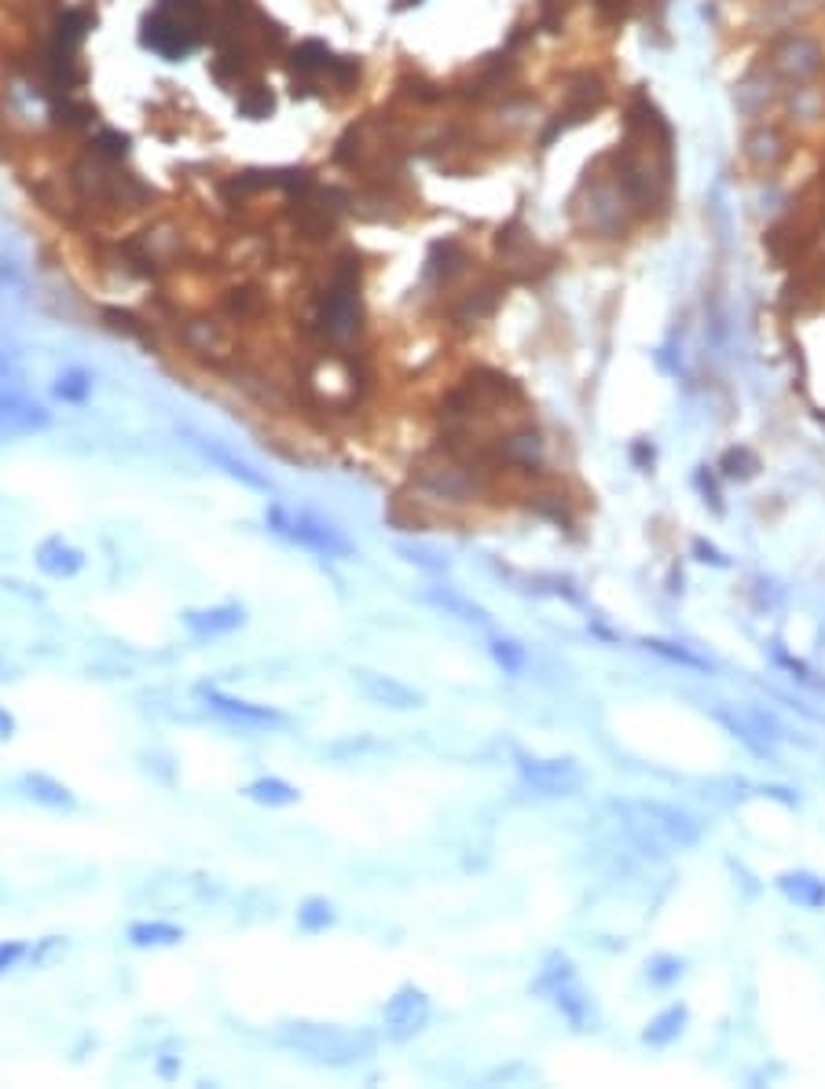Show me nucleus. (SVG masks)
<instances>
[{"label": "nucleus", "instance_id": "obj_1", "mask_svg": "<svg viewBox=\"0 0 825 1089\" xmlns=\"http://www.w3.org/2000/svg\"><path fill=\"white\" fill-rule=\"evenodd\" d=\"M275 1042L283 1049L297 1052L308 1063H319V1068H356L375 1057V1035L364 1031V1027H342V1024H319V1020H283L275 1027Z\"/></svg>", "mask_w": 825, "mask_h": 1089}, {"label": "nucleus", "instance_id": "obj_2", "mask_svg": "<svg viewBox=\"0 0 825 1089\" xmlns=\"http://www.w3.org/2000/svg\"><path fill=\"white\" fill-rule=\"evenodd\" d=\"M613 811L624 818L628 836L642 847V852L668 855V852H683V847H693L701 841L697 822L675 807L653 804V800H624V804H613Z\"/></svg>", "mask_w": 825, "mask_h": 1089}, {"label": "nucleus", "instance_id": "obj_3", "mask_svg": "<svg viewBox=\"0 0 825 1089\" xmlns=\"http://www.w3.org/2000/svg\"><path fill=\"white\" fill-rule=\"evenodd\" d=\"M265 525H268V532L279 536V540L313 550L319 558H330V561L356 558V543L349 536H345L334 521L319 518L313 510H291V507H283L279 499H272L265 507Z\"/></svg>", "mask_w": 825, "mask_h": 1089}, {"label": "nucleus", "instance_id": "obj_4", "mask_svg": "<svg viewBox=\"0 0 825 1089\" xmlns=\"http://www.w3.org/2000/svg\"><path fill=\"white\" fill-rule=\"evenodd\" d=\"M485 474L477 470L473 462H462L456 455H429V459L418 462L415 470V485L422 488L429 499L451 502V507H466L477 496L485 492Z\"/></svg>", "mask_w": 825, "mask_h": 1089}, {"label": "nucleus", "instance_id": "obj_5", "mask_svg": "<svg viewBox=\"0 0 825 1089\" xmlns=\"http://www.w3.org/2000/svg\"><path fill=\"white\" fill-rule=\"evenodd\" d=\"M195 698L206 704L213 715H221L224 723L243 726V730H279V726L291 723V720H286V712H279L275 704L246 701V698H238V693L213 686V682H198Z\"/></svg>", "mask_w": 825, "mask_h": 1089}, {"label": "nucleus", "instance_id": "obj_6", "mask_svg": "<svg viewBox=\"0 0 825 1089\" xmlns=\"http://www.w3.org/2000/svg\"><path fill=\"white\" fill-rule=\"evenodd\" d=\"M184 437H187V445L202 455V459H206L210 466H217V470L224 477H232L235 485H243V488H249V492H257V496H275L272 477L265 470H257L254 462H246L243 455H235L232 448H224L221 440L202 437V434H191V429H184Z\"/></svg>", "mask_w": 825, "mask_h": 1089}, {"label": "nucleus", "instance_id": "obj_7", "mask_svg": "<svg viewBox=\"0 0 825 1089\" xmlns=\"http://www.w3.org/2000/svg\"><path fill=\"white\" fill-rule=\"evenodd\" d=\"M429 1012H434V1005H429L426 990L415 984H404L397 995L386 1001V1009H381L386 1038H393V1042H408V1038L422 1035L429 1024Z\"/></svg>", "mask_w": 825, "mask_h": 1089}, {"label": "nucleus", "instance_id": "obj_8", "mask_svg": "<svg viewBox=\"0 0 825 1089\" xmlns=\"http://www.w3.org/2000/svg\"><path fill=\"white\" fill-rule=\"evenodd\" d=\"M521 782L540 796H569L583 785L580 763L572 760H540V756H521L518 760Z\"/></svg>", "mask_w": 825, "mask_h": 1089}, {"label": "nucleus", "instance_id": "obj_9", "mask_svg": "<svg viewBox=\"0 0 825 1089\" xmlns=\"http://www.w3.org/2000/svg\"><path fill=\"white\" fill-rule=\"evenodd\" d=\"M195 30L184 16H173V11H159L143 22V44L154 48V52L170 55V59H181L195 48Z\"/></svg>", "mask_w": 825, "mask_h": 1089}, {"label": "nucleus", "instance_id": "obj_10", "mask_svg": "<svg viewBox=\"0 0 825 1089\" xmlns=\"http://www.w3.org/2000/svg\"><path fill=\"white\" fill-rule=\"evenodd\" d=\"M353 679H356V686L364 690V698L370 704H381V709L408 712V709H418V704H422V693L411 690V686H404V682L393 679V675L367 672V668H360V672H353Z\"/></svg>", "mask_w": 825, "mask_h": 1089}, {"label": "nucleus", "instance_id": "obj_11", "mask_svg": "<svg viewBox=\"0 0 825 1089\" xmlns=\"http://www.w3.org/2000/svg\"><path fill=\"white\" fill-rule=\"evenodd\" d=\"M181 620H184V628L191 631V635L206 642V639L235 635V631L246 624V609L243 605H232V602H224V605H202V609H187Z\"/></svg>", "mask_w": 825, "mask_h": 1089}, {"label": "nucleus", "instance_id": "obj_12", "mask_svg": "<svg viewBox=\"0 0 825 1089\" xmlns=\"http://www.w3.org/2000/svg\"><path fill=\"white\" fill-rule=\"evenodd\" d=\"M33 566L48 580H74L85 569V554L70 540H63V536H44L38 550H33Z\"/></svg>", "mask_w": 825, "mask_h": 1089}, {"label": "nucleus", "instance_id": "obj_13", "mask_svg": "<svg viewBox=\"0 0 825 1089\" xmlns=\"http://www.w3.org/2000/svg\"><path fill=\"white\" fill-rule=\"evenodd\" d=\"M48 426V411L19 393H0V437H27Z\"/></svg>", "mask_w": 825, "mask_h": 1089}, {"label": "nucleus", "instance_id": "obj_14", "mask_svg": "<svg viewBox=\"0 0 825 1089\" xmlns=\"http://www.w3.org/2000/svg\"><path fill=\"white\" fill-rule=\"evenodd\" d=\"M19 793L30 800V804H38V807H48V811H63V815H70V811L78 807V796L70 793V788L59 782V777L52 774H44V771H27V774H19Z\"/></svg>", "mask_w": 825, "mask_h": 1089}, {"label": "nucleus", "instance_id": "obj_15", "mask_svg": "<svg viewBox=\"0 0 825 1089\" xmlns=\"http://www.w3.org/2000/svg\"><path fill=\"white\" fill-rule=\"evenodd\" d=\"M499 462H507L513 466V470H521V474H532V470H540L543 466V437L536 434V429H513V434H507L503 440H499Z\"/></svg>", "mask_w": 825, "mask_h": 1089}, {"label": "nucleus", "instance_id": "obj_16", "mask_svg": "<svg viewBox=\"0 0 825 1089\" xmlns=\"http://www.w3.org/2000/svg\"><path fill=\"white\" fill-rule=\"evenodd\" d=\"M243 796L249 800V804H257V807H294V804H302V788L291 785L286 777L279 774H261L254 777V782H246L243 785Z\"/></svg>", "mask_w": 825, "mask_h": 1089}, {"label": "nucleus", "instance_id": "obj_17", "mask_svg": "<svg viewBox=\"0 0 825 1089\" xmlns=\"http://www.w3.org/2000/svg\"><path fill=\"white\" fill-rule=\"evenodd\" d=\"M547 998L554 1001V1009L566 1016V1020L577 1027V1031H588V1024H591V998L583 995V987H580V979L577 973L561 979L558 987H550L547 990Z\"/></svg>", "mask_w": 825, "mask_h": 1089}, {"label": "nucleus", "instance_id": "obj_18", "mask_svg": "<svg viewBox=\"0 0 825 1089\" xmlns=\"http://www.w3.org/2000/svg\"><path fill=\"white\" fill-rule=\"evenodd\" d=\"M125 939H129V947H136V950H165V947L184 943V928L173 925V920H133V925L125 928Z\"/></svg>", "mask_w": 825, "mask_h": 1089}, {"label": "nucleus", "instance_id": "obj_19", "mask_svg": "<svg viewBox=\"0 0 825 1089\" xmlns=\"http://www.w3.org/2000/svg\"><path fill=\"white\" fill-rule=\"evenodd\" d=\"M323 330L330 334V338H345V334H353L356 327V302H353V291L349 286H338V291H330L327 297H323Z\"/></svg>", "mask_w": 825, "mask_h": 1089}, {"label": "nucleus", "instance_id": "obj_20", "mask_svg": "<svg viewBox=\"0 0 825 1089\" xmlns=\"http://www.w3.org/2000/svg\"><path fill=\"white\" fill-rule=\"evenodd\" d=\"M778 888L785 892V899H793L796 906H807V909H822L825 906V881L815 877V873H782L778 877Z\"/></svg>", "mask_w": 825, "mask_h": 1089}, {"label": "nucleus", "instance_id": "obj_21", "mask_svg": "<svg viewBox=\"0 0 825 1089\" xmlns=\"http://www.w3.org/2000/svg\"><path fill=\"white\" fill-rule=\"evenodd\" d=\"M426 602H434L437 609H445L448 617L462 620V624H477V628H488V624H492V620H488V613H485L481 605H473L470 598L456 594L451 588H429V591H426Z\"/></svg>", "mask_w": 825, "mask_h": 1089}, {"label": "nucleus", "instance_id": "obj_22", "mask_svg": "<svg viewBox=\"0 0 825 1089\" xmlns=\"http://www.w3.org/2000/svg\"><path fill=\"white\" fill-rule=\"evenodd\" d=\"M334 920H338V909H334L330 899H323V895H308V899L297 906V928L308 932V936H319V932L334 928Z\"/></svg>", "mask_w": 825, "mask_h": 1089}, {"label": "nucleus", "instance_id": "obj_23", "mask_svg": "<svg viewBox=\"0 0 825 1089\" xmlns=\"http://www.w3.org/2000/svg\"><path fill=\"white\" fill-rule=\"evenodd\" d=\"M683 1024H686V1009H664L656 1020L645 1027V1035H642V1042L645 1046H672L679 1035H683Z\"/></svg>", "mask_w": 825, "mask_h": 1089}, {"label": "nucleus", "instance_id": "obj_24", "mask_svg": "<svg viewBox=\"0 0 825 1089\" xmlns=\"http://www.w3.org/2000/svg\"><path fill=\"white\" fill-rule=\"evenodd\" d=\"M397 554L408 561V566H418L422 572H434V577H440V572H448V558L440 554V550L434 547H422V543H400L397 547Z\"/></svg>", "mask_w": 825, "mask_h": 1089}, {"label": "nucleus", "instance_id": "obj_25", "mask_svg": "<svg viewBox=\"0 0 825 1089\" xmlns=\"http://www.w3.org/2000/svg\"><path fill=\"white\" fill-rule=\"evenodd\" d=\"M488 653H492V661L503 668L507 675H521L524 664H529V653H524V645L510 642V639H492Z\"/></svg>", "mask_w": 825, "mask_h": 1089}, {"label": "nucleus", "instance_id": "obj_26", "mask_svg": "<svg viewBox=\"0 0 825 1089\" xmlns=\"http://www.w3.org/2000/svg\"><path fill=\"white\" fill-rule=\"evenodd\" d=\"M645 650L656 653V657H664V661H672V664H683V668H697V672H704L709 668V661L697 653H690L683 650V645H675V642H661V639H650V642H642Z\"/></svg>", "mask_w": 825, "mask_h": 1089}, {"label": "nucleus", "instance_id": "obj_27", "mask_svg": "<svg viewBox=\"0 0 825 1089\" xmlns=\"http://www.w3.org/2000/svg\"><path fill=\"white\" fill-rule=\"evenodd\" d=\"M52 393L63 404H81V400H89L92 381H89V375H81V370H70V375H63V378L55 381Z\"/></svg>", "mask_w": 825, "mask_h": 1089}, {"label": "nucleus", "instance_id": "obj_28", "mask_svg": "<svg viewBox=\"0 0 825 1089\" xmlns=\"http://www.w3.org/2000/svg\"><path fill=\"white\" fill-rule=\"evenodd\" d=\"M294 63H297V70H308V74H313V70H319V67H330L334 59H330V52H327V44H319V41H305V44L294 52Z\"/></svg>", "mask_w": 825, "mask_h": 1089}, {"label": "nucleus", "instance_id": "obj_29", "mask_svg": "<svg viewBox=\"0 0 825 1089\" xmlns=\"http://www.w3.org/2000/svg\"><path fill=\"white\" fill-rule=\"evenodd\" d=\"M760 470V462H756V455H748L745 448H737V451H726V459H723V474L726 477H752Z\"/></svg>", "mask_w": 825, "mask_h": 1089}, {"label": "nucleus", "instance_id": "obj_30", "mask_svg": "<svg viewBox=\"0 0 825 1089\" xmlns=\"http://www.w3.org/2000/svg\"><path fill=\"white\" fill-rule=\"evenodd\" d=\"M30 957V943L27 939H0V976L11 973L19 961Z\"/></svg>", "mask_w": 825, "mask_h": 1089}, {"label": "nucleus", "instance_id": "obj_31", "mask_svg": "<svg viewBox=\"0 0 825 1089\" xmlns=\"http://www.w3.org/2000/svg\"><path fill=\"white\" fill-rule=\"evenodd\" d=\"M85 27H89V19L81 16V11H67L63 19H59V41L63 44H74L85 38Z\"/></svg>", "mask_w": 825, "mask_h": 1089}, {"label": "nucleus", "instance_id": "obj_32", "mask_svg": "<svg viewBox=\"0 0 825 1089\" xmlns=\"http://www.w3.org/2000/svg\"><path fill=\"white\" fill-rule=\"evenodd\" d=\"M238 111H243L246 118H268L272 114V95L265 89H257V92H249L243 103H238Z\"/></svg>", "mask_w": 825, "mask_h": 1089}, {"label": "nucleus", "instance_id": "obj_33", "mask_svg": "<svg viewBox=\"0 0 825 1089\" xmlns=\"http://www.w3.org/2000/svg\"><path fill=\"white\" fill-rule=\"evenodd\" d=\"M683 976V965L675 961V957H656V961L650 965V979L653 984H672V979Z\"/></svg>", "mask_w": 825, "mask_h": 1089}, {"label": "nucleus", "instance_id": "obj_34", "mask_svg": "<svg viewBox=\"0 0 825 1089\" xmlns=\"http://www.w3.org/2000/svg\"><path fill=\"white\" fill-rule=\"evenodd\" d=\"M55 950H63V939H59V936H44V939L38 943V950L30 947V961H33V965H44Z\"/></svg>", "mask_w": 825, "mask_h": 1089}, {"label": "nucleus", "instance_id": "obj_35", "mask_svg": "<svg viewBox=\"0 0 825 1089\" xmlns=\"http://www.w3.org/2000/svg\"><path fill=\"white\" fill-rule=\"evenodd\" d=\"M16 737V715L0 709V741H11Z\"/></svg>", "mask_w": 825, "mask_h": 1089}, {"label": "nucleus", "instance_id": "obj_36", "mask_svg": "<svg viewBox=\"0 0 825 1089\" xmlns=\"http://www.w3.org/2000/svg\"><path fill=\"white\" fill-rule=\"evenodd\" d=\"M159 1075H162V1079H176V1075H181V1060H176V1057H162L159 1060Z\"/></svg>", "mask_w": 825, "mask_h": 1089}, {"label": "nucleus", "instance_id": "obj_37", "mask_svg": "<svg viewBox=\"0 0 825 1089\" xmlns=\"http://www.w3.org/2000/svg\"><path fill=\"white\" fill-rule=\"evenodd\" d=\"M100 143H103V151H106V154H125V147H129V140H125V136H103Z\"/></svg>", "mask_w": 825, "mask_h": 1089}]
</instances>
